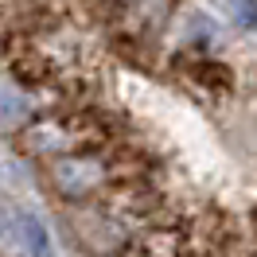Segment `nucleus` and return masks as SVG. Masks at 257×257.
<instances>
[{
  "label": "nucleus",
  "instance_id": "obj_1",
  "mask_svg": "<svg viewBox=\"0 0 257 257\" xmlns=\"http://www.w3.org/2000/svg\"><path fill=\"white\" fill-rule=\"evenodd\" d=\"M105 179V164L97 156H59L51 164V183L63 199H82Z\"/></svg>",
  "mask_w": 257,
  "mask_h": 257
},
{
  "label": "nucleus",
  "instance_id": "obj_2",
  "mask_svg": "<svg viewBox=\"0 0 257 257\" xmlns=\"http://www.w3.org/2000/svg\"><path fill=\"white\" fill-rule=\"evenodd\" d=\"M16 249L20 253H32V257H51L47 226L39 222L32 210H20V207H16Z\"/></svg>",
  "mask_w": 257,
  "mask_h": 257
},
{
  "label": "nucleus",
  "instance_id": "obj_3",
  "mask_svg": "<svg viewBox=\"0 0 257 257\" xmlns=\"http://www.w3.org/2000/svg\"><path fill=\"white\" fill-rule=\"evenodd\" d=\"M28 117H32V101L12 86H0V125H28Z\"/></svg>",
  "mask_w": 257,
  "mask_h": 257
},
{
  "label": "nucleus",
  "instance_id": "obj_4",
  "mask_svg": "<svg viewBox=\"0 0 257 257\" xmlns=\"http://www.w3.org/2000/svg\"><path fill=\"white\" fill-rule=\"evenodd\" d=\"M28 145L39 148V152H59V148L66 145V137L59 133V125H39L28 133Z\"/></svg>",
  "mask_w": 257,
  "mask_h": 257
},
{
  "label": "nucleus",
  "instance_id": "obj_5",
  "mask_svg": "<svg viewBox=\"0 0 257 257\" xmlns=\"http://www.w3.org/2000/svg\"><path fill=\"white\" fill-rule=\"evenodd\" d=\"M222 12L234 20V28H245V32L257 28V4H253V0H249V4H241V0H238V4H226Z\"/></svg>",
  "mask_w": 257,
  "mask_h": 257
},
{
  "label": "nucleus",
  "instance_id": "obj_6",
  "mask_svg": "<svg viewBox=\"0 0 257 257\" xmlns=\"http://www.w3.org/2000/svg\"><path fill=\"white\" fill-rule=\"evenodd\" d=\"M0 245L16 249V207H4V203H0Z\"/></svg>",
  "mask_w": 257,
  "mask_h": 257
}]
</instances>
